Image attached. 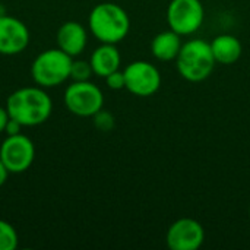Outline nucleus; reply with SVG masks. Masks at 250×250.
I'll use <instances>...</instances> for the list:
<instances>
[{
  "label": "nucleus",
  "instance_id": "f257e3e1",
  "mask_svg": "<svg viewBox=\"0 0 250 250\" xmlns=\"http://www.w3.org/2000/svg\"><path fill=\"white\" fill-rule=\"evenodd\" d=\"M9 117L22 127H34L45 123L53 111V101L41 86H23L13 91L6 100Z\"/></svg>",
  "mask_w": 250,
  "mask_h": 250
},
{
  "label": "nucleus",
  "instance_id": "f03ea898",
  "mask_svg": "<svg viewBox=\"0 0 250 250\" xmlns=\"http://www.w3.org/2000/svg\"><path fill=\"white\" fill-rule=\"evenodd\" d=\"M88 28L100 42L119 44L129 34L130 19L122 6L104 1L92 7L88 16Z\"/></svg>",
  "mask_w": 250,
  "mask_h": 250
},
{
  "label": "nucleus",
  "instance_id": "7ed1b4c3",
  "mask_svg": "<svg viewBox=\"0 0 250 250\" xmlns=\"http://www.w3.org/2000/svg\"><path fill=\"white\" fill-rule=\"evenodd\" d=\"M215 63L209 42L201 38L183 42L176 59V67L180 76L189 82H202L208 79L215 69Z\"/></svg>",
  "mask_w": 250,
  "mask_h": 250
},
{
  "label": "nucleus",
  "instance_id": "20e7f679",
  "mask_svg": "<svg viewBox=\"0 0 250 250\" xmlns=\"http://www.w3.org/2000/svg\"><path fill=\"white\" fill-rule=\"evenodd\" d=\"M73 57L57 48L41 51L31 64V78L41 88H54L70 78Z\"/></svg>",
  "mask_w": 250,
  "mask_h": 250
},
{
  "label": "nucleus",
  "instance_id": "39448f33",
  "mask_svg": "<svg viewBox=\"0 0 250 250\" xmlns=\"http://www.w3.org/2000/svg\"><path fill=\"white\" fill-rule=\"evenodd\" d=\"M63 103L78 117H94L104 107V94L91 81H73L64 89Z\"/></svg>",
  "mask_w": 250,
  "mask_h": 250
},
{
  "label": "nucleus",
  "instance_id": "423d86ee",
  "mask_svg": "<svg viewBox=\"0 0 250 250\" xmlns=\"http://www.w3.org/2000/svg\"><path fill=\"white\" fill-rule=\"evenodd\" d=\"M205 9L201 0H171L167 7V23L179 35H192L202 26Z\"/></svg>",
  "mask_w": 250,
  "mask_h": 250
},
{
  "label": "nucleus",
  "instance_id": "0eeeda50",
  "mask_svg": "<svg viewBox=\"0 0 250 250\" xmlns=\"http://www.w3.org/2000/svg\"><path fill=\"white\" fill-rule=\"evenodd\" d=\"M0 160L9 174L25 173L35 160V145L22 133L7 135L0 145Z\"/></svg>",
  "mask_w": 250,
  "mask_h": 250
},
{
  "label": "nucleus",
  "instance_id": "6e6552de",
  "mask_svg": "<svg viewBox=\"0 0 250 250\" xmlns=\"http://www.w3.org/2000/svg\"><path fill=\"white\" fill-rule=\"evenodd\" d=\"M126 88L136 97H151L161 86V73L158 67L145 60L129 63L125 70Z\"/></svg>",
  "mask_w": 250,
  "mask_h": 250
},
{
  "label": "nucleus",
  "instance_id": "1a4fd4ad",
  "mask_svg": "<svg viewBox=\"0 0 250 250\" xmlns=\"http://www.w3.org/2000/svg\"><path fill=\"white\" fill-rule=\"evenodd\" d=\"M166 242L171 250H198L205 242V230L199 221L185 217L168 227Z\"/></svg>",
  "mask_w": 250,
  "mask_h": 250
},
{
  "label": "nucleus",
  "instance_id": "9d476101",
  "mask_svg": "<svg viewBox=\"0 0 250 250\" xmlns=\"http://www.w3.org/2000/svg\"><path fill=\"white\" fill-rule=\"evenodd\" d=\"M29 44V29L18 18L0 15V54L16 56Z\"/></svg>",
  "mask_w": 250,
  "mask_h": 250
},
{
  "label": "nucleus",
  "instance_id": "9b49d317",
  "mask_svg": "<svg viewBox=\"0 0 250 250\" xmlns=\"http://www.w3.org/2000/svg\"><path fill=\"white\" fill-rule=\"evenodd\" d=\"M57 47L70 57L79 56L88 42V32L85 26L76 21H67L57 29L56 34Z\"/></svg>",
  "mask_w": 250,
  "mask_h": 250
},
{
  "label": "nucleus",
  "instance_id": "f8f14e48",
  "mask_svg": "<svg viewBox=\"0 0 250 250\" xmlns=\"http://www.w3.org/2000/svg\"><path fill=\"white\" fill-rule=\"evenodd\" d=\"M89 63L92 66L94 75H97L100 78H105L110 73L120 69L122 56H120V51L116 47V44L101 42V45H98L92 51Z\"/></svg>",
  "mask_w": 250,
  "mask_h": 250
},
{
  "label": "nucleus",
  "instance_id": "ddd939ff",
  "mask_svg": "<svg viewBox=\"0 0 250 250\" xmlns=\"http://www.w3.org/2000/svg\"><path fill=\"white\" fill-rule=\"evenodd\" d=\"M182 45V35H179L173 29H167L152 38L151 53L160 62H171L177 59Z\"/></svg>",
  "mask_w": 250,
  "mask_h": 250
},
{
  "label": "nucleus",
  "instance_id": "4468645a",
  "mask_svg": "<svg viewBox=\"0 0 250 250\" xmlns=\"http://www.w3.org/2000/svg\"><path fill=\"white\" fill-rule=\"evenodd\" d=\"M209 45L215 57V62L220 64H233L242 57V53H243L240 40L231 34L217 35L209 42Z\"/></svg>",
  "mask_w": 250,
  "mask_h": 250
},
{
  "label": "nucleus",
  "instance_id": "2eb2a0df",
  "mask_svg": "<svg viewBox=\"0 0 250 250\" xmlns=\"http://www.w3.org/2000/svg\"><path fill=\"white\" fill-rule=\"evenodd\" d=\"M18 243L19 237L15 227L7 221L0 220V250H15Z\"/></svg>",
  "mask_w": 250,
  "mask_h": 250
},
{
  "label": "nucleus",
  "instance_id": "dca6fc26",
  "mask_svg": "<svg viewBox=\"0 0 250 250\" xmlns=\"http://www.w3.org/2000/svg\"><path fill=\"white\" fill-rule=\"evenodd\" d=\"M94 75L92 66L86 60H73L70 67V79L72 81H89Z\"/></svg>",
  "mask_w": 250,
  "mask_h": 250
},
{
  "label": "nucleus",
  "instance_id": "f3484780",
  "mask_svg": "<svg viewBox=\"0 0 250 250\" xmlns=\"http://www.w3.org/2000/svg\"><path fill=\"white\" fill-rule=\"evenodd\" d=\"M94 125L101 132H110L116 126V120L111 113L101 108L97 114H94Z\"/></svg>",
  "mask_w": 250,
  "mask_h": 250
},
{
  "label": "nucleus",
  "instance_id": "a211bd4d",
  "mask_svg": "<svg viewBox=\"0 0 250 250\" xmlns=\"http://www.w3.org/2000/svg\"><path fill=\"white\" fill-rule=\"evenodd\" d=\"M105 79V83L110 89L113 91H120L123 88H126V81H125V73L123 70H116L113 73H110L108 76L104 78Z\"/></svg>",
  "mask_w": 250,
  "mask_h": 250
},
{
  "label": "nucleus",
  "instance_id": "6ab92c4d",
  "mask_svg": "<svg viewBox=\"0 0 250 250\" xmlns=\"http://www.w3.org/2000/svg\"><path fill=\"white\" fill-rule=\"evenodd\" d=\"M21 129H22V126L18 122L9 119V122L6 125V129H4V133L6 135H16V133H21Z\"/></svg>",
  "mask_w": 250,
  "mask_h": 250
},
{
  "label": "nucleus",
  "instance_id": "aec40b11",
  "mask_svg": "<svg viewBox=\"0 0 250 250\" xmlns=\"http://www.w3.org/2000/svg\"><path fill=\"white\" fill-rule=\"evenodd\" d=\"M9 119H10V117H9V113H7V110H6V107H1V105H0V133L4 132Z\"/></svg>",
  "mask_w": 250,
  "mask_h": 250
},
{
  "label": "nucleus",
  "instance_id": "412c9836",
  "mask_svg": "<svg viewBox=\"0 0 250 250\" xmlns=\"http://www.w3.org/2000/svg\"><path fill=\"white\" fill-rule=\"evenodd\" d=\"M7 176H9V171L6 170L4 164H3V163H1V160H0V188L6 183Z\"/></svg>",
  "mask_w": 250,
  "mask_h": 250
},
{
  "label": "nucleus",
  "instance_id": "4be33fe9",
  "mask_svg": "<svg viewBox=\"0 0 250 250\" xmlns=\"http://www.w3.org/2000/svg\"><path fill=\"white\" fill-rule=\"evenodd\" d=\"M249 218H250V205H249Z\"/></svg>",
  "mask_w": 250,
  "mask_h": 250
}]
</instances>
